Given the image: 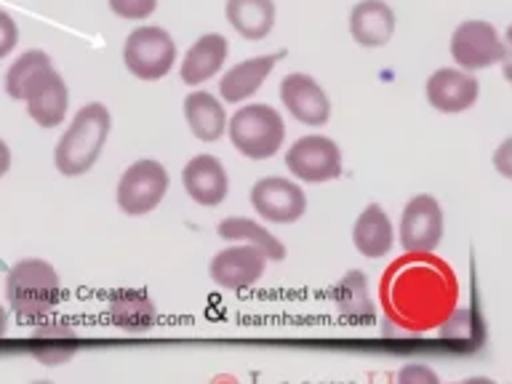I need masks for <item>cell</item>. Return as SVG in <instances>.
<instances>
[{
  "instance_id": "23",
  "label": "cell",
  "mask_w": 512,
  "mask_h": 384,
  "mask_svg": "<svg viewBox=\"0 0 512 384\" xmlns=\"http://www.w3.org/2000/svg\"><path fill=\"white\" fill-rule=\"evenodd\" d=\"M110 318L126 331H142L155 323V302L144 288H118L110 294Z\"/></svg>"
},
{
  "instance_id": "22",
  "label": "cell",
  "mask_w": 512,
  "mask_h": 384,
  "mask_svg": "<svg viewBox=\"0 0 512 384\" xmlns=\"http://www.w3.org/2000/svg\"><path fill=\"white\" fill-rule=\"evenodd\" d=\"M224 14L240 38L262 40L275 27V0H227Z\"/></svg>"
},
{
  "instance_id": "15",
  "label": "cell",
  "mask_w": 512,
  "mask_h": 384,
  "mask_svg": "<svg viewBox=\"0 0 512 384\" xmlns=\"http://www.w3.org/2000/svg\"><path fill=\"white\" fill-rule=\"evenodd\" d=\"M27 112L30 118L38 123L40 128H56L64 123V115H67V107H70V91H67V83L56 72V67L48 72L46 78L40 80L38 86L32 88L27 94Z\"/></svg>"
},
{
  "instance_id": "18",
  "label": "cell",
  "mask_w": 512,
  "mask_h": 384,
  "mask_svg": "<svg viewBox=\"0 0 512 384\" xmlns=\"http://www.w3.org/2000/svg\"><path fill=\"white\" fill-rule=\"evenodd\" d=\"M352 243L358 248V254H363L366 259H379V256L390 254L392 243H395V227L379 203H368L360 211L355 227H352Z\"/></svg>"
},
{
  "instance_id": "8",
  "label": "cell",
  "mask_w": 512,
  "mask_h": 384,
  "mask_svg": "<svg viewBox=\"0 0 512 384\" xmlns=\"http://www.w3.org/2000/svg\"><path fill=\"white\" fill-rule=\"evenodd\" d=\"M451 56L462 70H486L504 59V40L494 24L470 19L459 24L451 35Z\"/></svg>"
},
{
  "instance_id": "10",
  "label": "cell",
  "mask_w": 512,
  "mask_h": 384,
  "mask_svg": "<svg viewBox=\"0 0 512 384\" xmlns=\"http://www.w3.org/2000/svg\"><path fill=\"white\" fill-rule=\"evenodd\" d=\"M264 267H267V256L262 248L251 243H232L211 259L208 278L227 291H246L262 280Z\"/></svg>"
},
{
  "instance_id": "26",
  "label": "cell",
  "mask_w": 512,
  "mask_h": 384,
  "mask_svg": "<svg viewBox=\"0 0 512 384\" xmlns=\"http://www.w3.org/2000/svg\"><path fill=\"white\" fill-rule=\"evenodd\" d=\"M51 70H54V62H51V56H48L46 51H38V48L24 51V54L19 56V59H16L6 72L8 96L24 102L32 88L38 86L40 80L46 78Z\"/></svg>"
},
{
  "instance_id": "16",
  "label": "cell",
  "mask_w": 512,
  "mask_h": 384,
  "mask_svg": "<svg viewBox=\"0 0 512 384\" xmlns=\"http://www.w3.org/2000/svg\"><path fill=\"white\" fill-rule=\"evenodd\" d=\"M350 32L358 46H384L395 32V14L384 0H360L350 14Z\"/></svg>"
},
{
  "instance_id": "24",
  "label": "cell",
  "mask_w": 512,
  "mask_h": 384,
  "mask_svg": "<svg viewBox=\"0 0 512 384\" xmlns=\"http://www.w3.org/2000/svg\"><path fill=\"white\" fill-rule=\"evenodd\" d=\"M331 299H334L339 315L350 320V323H371L374 320V302H371V294H368L366 275L360 270L347 272L336 283Z\"/></svg>"
},
{
  "instance_id": "7",
  "label": "cell",
  "mask_w": 512,
  "mask_h": 384,
  "mask_svg": "<svg viewBox=\"0 0 512 384\" xmlns=\"http://www.w3.org/2000/svg\"><path fill=\"white\" fill-rule=\"evenodd\" d=\"M286 168L299 182H334L342 176V150L328 136H302L286 150Z\"/></svg>"
},
{
  "instance_id": "3",
  "label": "cell",
  "mask_w": 512,
  "mask_h": 384,
  "mask_svg": "<svg viewBox=\"0 0 512 384\" xmlns=\"http://www.w3.org/2000/svg\"><path fill=\"white\" fill-rule=\"evenodd\" d=\"M110 128L112 118L104 104L91 102L86 107H80L70 126L64 128V134L56 142V171L62 176H83L86 171H91L99 155H102Z\"/></svg>"
},
{
  "instance_id": "21",
  "label": "cell",
  "mask_w": 512,
  "mask_h": 384,
  "mask_svg": "<svg viewBox=\"0 0 512 384\" xmlns=\"http://www.w3.org/2000/svg\"><path fill=\"white\" fill-rule=\"evenodd\" d=\"M184 118H187L192 136L200 142L222 139L224 128H227V112H224L222 102L208 91H190L184 96Z\"/></svg>"
},
{
  "instance_id": "31",
  "label": "cell",
  "mask_w": 512,
  "mask_h": 384,
  "mask_svg": "<svg viewBox=\"0 0 512 384\" xmlns=\"http://www.w3.org/2000/svg\"><path fill=\"white\" fill-rule=\"evenodd\" d=\"M8 168H11V150H8V144L0 139V176H6Z\"/></svg>"
},
{
  "instance_id": "20",
  "label": "cell",
  "mask_w": 512,
  "mask_h": 384,
  "mask_svg": "<svg viewBox=\"0 0 512 384\" xmlns=\"http://www.w3.org/2000/svg\"><path fill=\"white\" fill-rule=\"evenodd\" d=\"M30 352L43 366H62L78 352V334L64 320H40L30 336Z\"/></svg>"
},
{
  "instance_id": "4",
  "label": "cell",
  "mask_w": 512,
  "mask_h": 384,
  "mask_svg": "<svg viewBox=\"0 0 512 384\" xmlns=\"http://www.w3.org/2000/svg\"><path fill=\"white\" fill-rule=\"evenodd\" d=\"M232 147L251 160H267L286 142V123L270 104H246L227 118Z\"/></svg>"
},
{
  "instance_id": "32",
  "label": "cell",
  "mask_w": 512,
  "mask_h": 384,
  "mask_svg": "<svg viewBox=\"0 0 512 384\" xmlns=\"http://www.w3.org/2000/svg\"><path fill=\"white\" fill-rule=\"evenodd\" d=\"M0 278H3V264H0ZM6 326H8V310L3 307V302H0V336L6 334Z\"/></svg>"
},
{
  "instance_id": "28",
  "label": "cell",
  "mask_w": 512,
  "mask_h": 384,
  "mask_svg": "<svg viewBox=\"0 0 512 384\" xmlns=\"http://www.w3.org/2000/svg\"><path fill=\"white\" fill-rule=\"evenodd\" d=\"M16 43H19V30H16V22L11 19V14H8V11H3V8H0V59L11 54V51L16 48Z\"/></svg>"
},
{
  "instance_id": "30",
  "label": "cell",
  "mask_w": 512,
  "mask_h": 384,
  "mask_svg": "<svg viewBox=\"0 0 512 384\" xmlns=\"http://www.w3.org/2000/svg\"><path fill=\"white\" fill-rule=\"evenodd\" d=\"M510 152H512V139H507V142L499 147V155H496V166H499L502 176H507V179L512 176V163L507 160V155H510Z\"/></svg>"
},
{
  "instance_id": "12",
  "label": "cell",
  "mask_w": 512,
  "mask_h": 384,
  "mask_svg": "<svg viewBox=\"0 0 512 384\" xmlns=\"http://www.w3.org/2000/svg\"><path fill=\"white\" fill-rule=\"evenodd\" d=\"M424 94L438 112L456 115V112L470 110L472 104L478 102L480 83L472 72L462 70V67H443L427 78Z\"/></svg>"
},
{
  "instance_id": "9",
  "label": "cell",
  "mask_w": 512,
  "mask_h": 384,
  "mask_svg": "<svg viewBox=\"0 0 512 384\" xmlns=\"http://www.w3.org/2000/svg\"><path fill=\"white\" fill-rule=\"evenodd\" d=\"M251 206L256 216L272 224H294L307 211V195L296 182L283 176H264L251 187Z\"/></svg>"
},
{
  "instance_id": "2",
  "label": "cell",
  "mask_w": 512,
  "mask_h": 384,
  "mask_svg": "<svg viewBox=\"0 0 512 384\" xmlns=\"http://www.w3.org/2000/svg\"><path fill=\"white\" fill-rule=\"evenodd\" d=\"M62 283L46 259H22L6 272V302L22 323H40L56 310Z\"/></svg>"
},
{
  "instance_id": "11",
  "label": "cell",
  "mask_w": 512,
  "mask_h": 384,
  "mask_svg": "<svg viewBox=\"0 0 512 384\" xmlns=\"http://www.w3.org/2000/svg\"><path fill=\"white\" fill-rule=\"evenodd\" d=\"M403 251H435L443 240V208L432 195H416L406 203L398 224Z\"/></svg>"
},
{
  "instance_id": "1",
  "label": "cell",
  "mask_w": 512,
  "mask_h": 384,
  "mask_svg": "<svg viewBox=\"0 0 512 384\" xmlns=\"http://www.w3.org/2000/svg\"><path fill=\"white\" fill-rule=\"evenodd\" d=\"M384 318L408 334H427L459 307L454 267L432 251H403L379 280Z\"/></svg>"
},
{
  "instance_id": "13",
  "label": "cell",
  "mask_w": 512,
  "mask_h": 384,
  "mask_svg": "<svg viewBox=\"0 0 512 384\" xmlns=\"http://www.w3.org/2000/svg\"><path fill=\"white\" fill-rule=\"evenodd\" d=\"M280 99L291 115L304 126H323L331 118V99L320 83L304 72H291L280 83Z\"/></svg>"
},
{
  "instance_id": "14",
  "label": "cell",
  "mask_w": 512,
  "mask_h": 384,
  "mask_svg": "<svg viewBox=\"0 0 512 384\" xmlns=\"http://www.w3.org/2000/svg\"><path fill=\"white\" fill-rule=\"evenodd\" d=\"M184 192L190 195L198 206L214 208L227 198L230 190V179L224 171V163L214 155H195L187 160V166L182 171Z\"/></svg>"
},
{
  "instance_id": "6",
  "label": "cell",
  "mask_w": 512,
  "mask_h": 384,
  "mask_svg": "<svg viewBox=\"0 0 512 384\" xmlns=\"http://www.w3.org/2000/svg\"><path fill=\"white\" fill-rule=\"evenodd\" d=\"M168 192V171L152 158L136 160L123 171L115 190L118 206L128 216H144L160 206Z\"/></svg>"
},
{
  "instance_id": "19",
  "label": "cell",
  "mask_w": 512,
  "mask_h": 384,
  "mask_svg": "<svg viewBox=\"0 0 512 384\" xmlns=\"http://www.w3.org/2000/svg\"><path fill=\"white\" fill-rule=\"evenodd\" d=\"M278 59L280 54L251 56L246 62L230 67V70L224 72L222 83H219V94H222L224 102L238 104L251 99L264 86V80L272 72V67L278 64Z\"/></svg>"
},
{
  "instance_id": "17",
  "label": "cell",
  "mask_w": 512,
  "mask_h": 384,
  "mask_svg": "<svg viewBox=\"0 0 512 384\" xmlns=\"http://www.w3.org/2000/svg\"><path fill=\"white\" fill-rule=\"evenodd\" d=\"M224 59H227V38L219 32H206L184 54L182 67H179L182 80L187 86H203L222 70Z\"/></svg>"
},
{
  "instance_id": "27",
  "label": "cell",
  "mask_w": 512,
  "mask_h": 384,
  "mask_svg": "<svg viewBox=\"0 0 512 384\" xmlns=\"http://www.w3.org/2000/svg\"><path fill=\"white\" fill-rule=\"evenodd\" d=\"M112 14H118L120 19L128 22H142L158 8V0H110Z\"/></svg>"
},
{
  "instance_id": "25",
  "label": "cell",
  "mask_w": 512,
  "mask_h": 384,
  "mask_svg": "<svg viewBox=\"0 0 512 384\" xmlns=\"http://www.w3.org/2000/svg\"><path fill=\"white\" fill-rule=\"evenodd\" d=\"M216 232H219V238L230 240V243H251V246L262 248L267 259H275V262L286 259V246L267 227L248 216H227L219 222Z\"/></svg>"
},
{
  "instance_id": "5",
  "label": "cell",
  "mask_w": 512,
  "mask_h": 384,
  "mask_svg": "<svg viewBox=\"0 0 512 384\" xmlns=\"http://www.w3.org/2000/svg\"><path fill=\"white\" fill-rule=\"evenodd\" d=\"M176 62V43L163 27H136L123 46V64L139 80L166 78Z\"/></svg>"
},
{
  "instance_id": "29",
  "label": "cell",
  "mask_w": 512,
  "mask_h": 384,
  "mask_svg": "<svg viewBox=\"0 0 512 384\" xmlns=\"http://www.w3.org/2000/svg\"><path fill=\"white\" fill-rule=\"evenodd\" d=\"M398 382H406V384H411V382H430V384H435V382H438V376L432 374L430 368L408 366V368H403V371H400V374H398Z\"/></svg>"
}]
</instances>
